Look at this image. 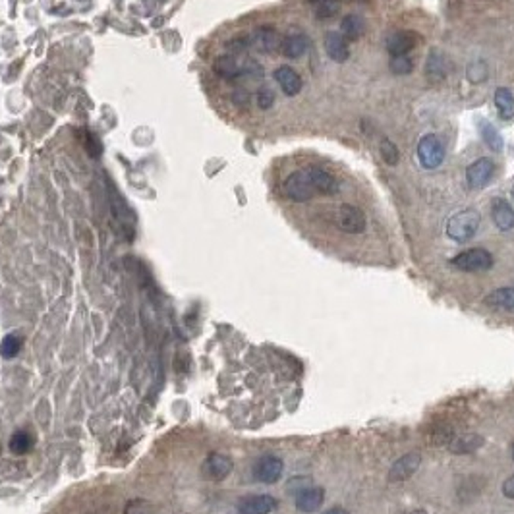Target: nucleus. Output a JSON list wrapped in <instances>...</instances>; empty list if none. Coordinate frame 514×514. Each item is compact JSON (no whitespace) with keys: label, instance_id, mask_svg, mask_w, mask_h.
I'll return each instance as SVG.
<instances>
[{"label":"nucleus","instance_id":"f257e3e1","mask_svg":"<svg viewBox=\"0 0 514 514\" xmlns=\"http://www.w3.org/2000/svg\"><path fill=\"white\" fill-rule=\"evenodd\" d=\"M480 213L474 209H466L460 211L456 215H452L447 223V234L449 238H452L454 242H468L472 236L475 234V230L480 228Z\"/></svg>","mask_w":514,"mask_h":514},{"label":"nucleus","instance_id":"f03ea898","mask_svg":"<svg viewBox=\"0 0 514 514\" xmlns=\"http://www.w3.org/2000/svg\"><path fill=\"white\" fill-rule=\"evenodd\" d=\"M282 192L289 197L290 202L294 203H305L312 199L315 195V190L312 186V180H310V172L308 169L302 171L290 172L289 176L282 182Z\"/></svg>","mask_w":514,"mask_h":514},{"label":"nucleus","instance_id":"7ed1b4c3","mask_svg":"<svg viewBox=\"0 0 514 514\" xmlns=\"http://www.w3.org/2000/svg\"><path fill=\"white\" fill-rule=\"evenodd\" d=\"M452 267L466 273H477V271H487L493 267V256L487 249L472 248L466 251H460L459 256L451 261Z\"/></svg>","mask_w":514,"mask_h":514},{"label":"nucleus","instance_id":"20e7f679","mask_svg":"<svg viewBox=\"0 0 514 514\" xmlns=\"http://www.w3.org/2000/svg\"><path fill=\"white\" fill-rule=\"evenodd\" d=\"M234 462L230 456H226L223 452H211L207 459L203 460L202 464V475L209 482H223L226 480L230 472H232Z\"/></svg>","mask_w":514,"mask_h":514},{"label":"nucleus","instance_id":"39448f33","mask_svg":"<svg viewBox=\"0 0 514 514\" xmlns=\"http://www.w3.org/2000/svg\"><path fill=\"white\" fill-rule=\"evenodd\" d=\"M418 159L426 169H437L439 164L443 163L444 159V149L441 145V141L437 140V136L428 133L423 136L418 143Z\"/></svg>","mask_w":514,"mask_h":514},{"label":"nucleus","instance_id":"423d86ee","mask_svg":"<svg viewBox=\"0 0 514 514\" xmlns=\"http://www.w3.org/2000/svg\"><path fill=\"white\" fill-rule=\"evenodd\" d=\"M336 223L341 226V230L348 234L364 232L367 225L364 211L356 207V205H350V203L341 205V209L336 213Z\"/></svg>","mask_w":514,"mask_h":514},{"label":"nucleus","instance_id":"0eeeda50","mask_svg":"<svg viewBox=\"0 0 514 514\" xmlns=\"http://www.w3.org/2000/svg\"><path fill=\"white\" fill-rule=\"evenodd\" d=\"M284 462L275 454H265L257 460L253 466V477L261 483H277L281 480Z\"/></svg>","mask_w":514,"mask_h":514},{"label":"nucleus","instance_id":"6e6552de","mask_svg":"<svg viewBox=\"0 0 514 514\" xmlns=\"http://www.w3.org/2000/svg\"><path fill=\"white\" fill-rule=\"evenodd\" d=\"M275 84L286 97H296L302 91V76L290 64H281L273 72Z\"/></svg>","mask_w":514,"mask_h":514},{"label":"nucleus","instance_id":"1a4fd4ad","mask_svg":"<svg viewBox=\"0 0 514 514\" xmlns=\"http://www.w3.org/2000/svg\"><path fill=\"white\" fill-rule=\"evenodd\" d=\"M277 508V499L271 495H246L238 501V514H271Z\"/></svg>","mask_w":514,"mask_h":514},{"label":"nucleus","instance_id":"9d476101","mask_svg":"<svg viewBox=\"0 0 514 514\" xmlns=\"http://www.w3.org/2000/svg\"><path fill=\"white\" fill-rule=\"evenodd\" d=\"M310 48V37L302 32H289L281 39V55L286 58H302Z\"/></svg>","mask_w":514,"mask_h":514},{"label":"nucleus","instance_id":"9b49d317","mask_svg":"<svg viewBox=\"0 0 514 514\" xmlns=\"http://www.w3.org/2000/svg\"><path fill=\"white\" fill-rule=\"evenodd\" d=\"M493 172H495V163L483 157V159H477L474 163L468 166L466 171V180L468 186L470 187H483L491 178H493Z\"/></svg>","mask_w":514,"mask_h":514},{"label":"nucleus","instance_id":"f8f14e48","mask_svg":"<svg viewBox=\"0 0 514 514\" xmlns=\"http://www.w3.org/2000/svg\"><path fill=\"white\" fill-rule=\"evenodd\" d=\"M308 172H310V180H312L315 195H335L338 192V180L335 178V174L317 169V166H308Z\"/></svg>","mask_w":514,"mask_h":514},{"label":"nucleus","instance_id":"ddd939ff","mask_svg":"<svg viewBox=\"0 0 514 514\" xmlns=\"http://www.w3.org/2000/svg\"><path fill=\"white\" fill-rule=\"evenodd\" d=\"M420 43V35L416 32H397L387 37V51L393 56H404Z\"/></svg>","mask_w":514,"mask_h":514},{"label":"nucleus","instance_id":"4468645a","mask_svg":"<svg viewBox=\"0 0 514 514\" xmlns=\"http://www.w3.org/2000/svg\"><path fill=\"white\" fill-rule=\"evenodd\" d=\"M420 464H421L420 452H410V454H406L402 459H398L397 462L393 464L389 480L390 482H404V480H408V477L420 468Z\"/></svg>","mask_w":514,"mask_h":514},{"label":"nucleus","instance_id":"2eb2a0df","mask_svg":"<svg viewBox=\"0 0 514 514\" xmlns=\"http://www.w3.org/2000/svg\"><path fill=\"white\" fill-rule=\"evenodd\" d=\"M325 501V491L315 485H308L305 489L296 493V508L302 513H315L319 510Z\"/></svg>","mask_w":514,"mask_h":514},{"label":"nucleus","instance_id":"dca6fc26","mask_svg":"<svg viewBox=\"0 0 514 514\" xmlns=\"http://www.w3.org/2000/svg\"><path fill=\"white\" fill-rule=\"evenodd\" d=\"M491 218L499 226V230H513L514 228V209L506 199H493L491 203Z\"/></svg>","mask_w":514,"mask_h":514},{"label":"nucleus","instance_id":"f3484780","mask_svg":"<svg viewBox=\"0 0 514 514\" xmlns=\"http://www.w3.org/2000/svg\"><path fill=\"white\" fill-rule=\"evenodd\" d=\"M325 51H327L329 58H333L335 62H344L350 56L348 45L338 32H329L325 35Z\"/></svg>","mask_w":514,"mask_h":514},{"label":"nucleus","instance_id":"a211bd4d","mask_svg":"<svg viewBox=\"0 0 514 514\" xmlns=\"http://www.w3.org/2000/svg\"><path fill=\"white\" fill-rule=\"evenodd\" d=\"M485 305H489L493 310H505V312L514 313V289H497L489 292L485 296Z\"/></svg>","mask_w":514,"mask_h":514},{"label":"nucleus","instance_id":"6ab92c4d","mask_svg":"<svg viewBox=\"0 0 514 514\" xmlns=\"http://www.w3.org/2000/svg\"><path fill=\"white\" fill-rule=\"evenodd\" d=\"M8 447L12 454H18V456L27 454L35 447V435H33L32 431H27V429H18L10 437Z\"/></svg>","mask_w":514,"mask_h":514},{"label":"nucleus","instance_id":"aec40b11","mask_svg":"<svg viewBox=\"0 0 514 514\" xmlns=\"http://www.w3.org/2000/svg\"><path fill=\"white\" fill-rule=\"evenodd\" d=\"M483 437L477 435V433H468V435H460L454 437L449 447L454 454H468V452L477 451L480 447H483Z\"/></svg>","mask_w":514,"mask_h":514},{"label":"nucleus","instance_id":"412c9836","mask_svg":"<svg viewBox=\"0 0 514 514\" xmlns=\"http://www.w3.org/2000/svg\"><path fill=\"white\" fill-rule=\"evenodd\" d=\"M426 74L431 81H441L447 76V60L441 51H431L426 66Z\"/></svg>","mask_w":514,"mask_h":514},{"label":"nucleus","instance_id":"4be33fe9","mask_svg":"<svg viewBox=\"0 0 514 514\" xmlns=\"http://www.w3.org/2000/svg\"><path fill=\"white\" fill-rule=\"evenodd\" d=\"M495 107H497L499 117L503 120L514 118V95L506 87H499L495 91Z\"/></svg>","mask_w":514,"mask_h":514},{"label":"nucleus","instance_id":"5701e85b","mask_svg":"<svg viewBox=\"0 0 514 514\" xmlns=\"http://www.w3.org/2000/svg\"><path fill=\"white\" fill-rule=\"evenodd\" d=\"M341 27H343V35L346 39L356 41L358 37L364 35V32H366V20L362 16H358V14H348V16L343 20Z\"/></svg>","mask_w":514,"mask_h":514},{"label":"nucleus","instance_id":"b1692460","mask_svg":"<svg viewBox=\"0 0 514 514\" xmlns=\"http://www.w3.org/2000/svg\"><path fill=\"white\" fill-rule=\"evenodd\" d=\"M24 343L25 338L22 333H10L2 338V344H0V354H2V358L6 360H12L16 358L18 354L22 352L24 348Z\"/></svg>","mask_w":514,"mask_h":514},{"label":"nucleus","instance_id":"393cba45","mask_svg":"<svg viewBox=\"0 0 514 514\" xmlns=\"http://www.w3.org/2000/svg\"><path fill=\"white\" fill-rule=\"evenodd\" d=\"M480 130H482L483 141H485L493 151H501V149H503V140H501V133L495 130V126H491L487 120H483L482 124H480Z\"/></svg>","mask_w":514,"mask_h":514},{"label":"nucleus","instance_id":"a878e982","mask_svg":"<svg viewBox=\"0 0 514 514\" xmlns=\"http://www.w3.org/2000/svg\"><path fill=\"white\" fill-rule=\"evenodd\" d=\"M124 514H155V506L145 499H130L124 506Z\"/></svg>","mask_w":514,"mask_h":514},{"label":"nucleus","instance_id":"bb28decb","mask_svg":"<svg viewBox=\"0 0 514 514\" xmlns=\"http://www.w3.org/2000/svg\"><path fill=\"white\" fill-rule=\"evenodd\" d=\"M414 70V60L408 56H393L390 60V72L397 74V76H404Z\"/></svg>","mask_w":514,"mask_h":514},{"label":"nucleus","instance_id":"cd10ccee","mask_svg":"<svg viewBox=\"0 0 514 514\" xmlns=\"http://www.w3.org/2000/svg\"><path fill=\"white\" fill-rule=\"evenodd\" d=\"M338 12V2L336 0H323L321 4L315 6V16L317 20H327V18L335 16Z\"/></svg>","mask_w":514,"mask_h":514},{"label":"nucleus","instance_id":"c85d7f7f","mask_svg":"<svg viewBox=\"0 0 514 514\" xmlns=\"http://www.w3.org/2000/svg\"><path fill=\"white\" fill-rule=\"evenodd\" d=\"M381 155L385 159V163L387 164H397L398 163V149L397 145L389 140H383L381 141Z\"/></svg>","mask_w":514,"mask_h":514},{"label":"nucleus","instance_id":"c756f323","mask_svg":"<svg viewBox=\"0 0 514 514\" xmlns=\"http://www.w3.org/2000/svg\"><path fill=\"white\" fill-rule=\"evenodd\" d=\"M485 64L483 62H474V64H470L468 66V79H472V81H482V79H485Z\"/></svg>","mask_w":514,"mask_h":514},{"label":"nucleus","instance_id":"7c9ffc66","mask_svg":"<svg viewBox=\"0 0 514 514\" xmlns=\"http://www.w3.org/2000/svg\"><path fill=\"white\" fill-rule=\"evenodd\" d=\"M503 495H505L506 499H513L514 501V475L506 477L505 483H503Z\"/></svg>","mask_w":514,"mask_h":514},{"label":"nucleus","instance_id":"2f4dec72","mask_svg":"<svg viewBox=\"0 0 514 514\" xmlns=\"http://www.w3.org/2000/svg\"><path fill=\"white\" fill-rule=\"evenodd\" d=\"M323 514H348V510L343 508V506H333V508H329V510H325Z\"/></svg>","mask_w":514,"mask_h":514},{"label":"nucleus","instance_id":"473e14b6","mask_svg":"<svg viewBox=\"0 0 514 514\" xmlns=\"http://www.w3.org/2000/svg\"><path fill=\"white\" fill-rule=\"evenodd\" d=\"M310 2H312L313 6H317V4H321V2H323V0H310Z\"/></svg>","mask_w":514,"mask_h":514},{"label":"nucleus","instance_id":"72a5a7b5","mask_svg":"<svg viewBox=\"0 0 514 514\" xmlns=\"http://www.w3.org/2000/svg\"><path fill=\"white\" fill-rule=\"evenodd\" d=\"M510 194H513V199H514V186H513V192H510Z\"/></svg>","mask_w":514,"mask_h":514},{"label":"nucleus","instance_id":"f704fd0d","mask_svg":"<svg viewBox=\"0 0 514 514\" xmlns=\"http://www.w3.org/2000/svg\"><path fill=\"white\" fill-rule=\"evenodd\" d=\"M513 460H514V444H513Z\"/></svg>","mask_w":514,"mask_h":514}]
</instances>
